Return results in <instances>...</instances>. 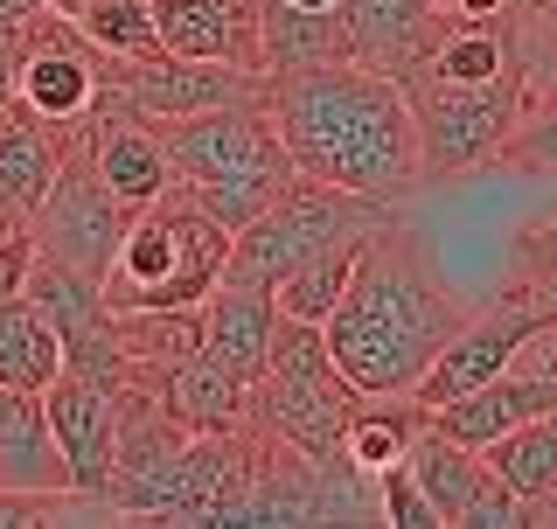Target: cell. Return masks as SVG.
<instances>
[{
	"label": "cell",
	"mask_w": 557,
	"mask_h": 529,
	"mask_svg": "<svg viewBox=\"0 0 557 529\" xmlns=\"http://www.w3.org/2000/svg\"><path fill=\"white\" fill-rule=\"evenodd\" d=\"M265 104L278 119L293 168L313 182L356 188L376 202H405L425 188L418 168V119L397 77L362 63H321L293 70V77H265Z\"/></svg>",
	"instance_id": "obj_1"
},
{
	"label": "cell",
	"mask_w": 557,
	"mask_h": 529,
	"mask_svg": "<svg viewBox=\"0 0 557 529\" xmlns=\"http://www.w3.org/2000/svg\"><path fill=\"white\" fill-rule=\"evenodd\" d=\"M467 299L425 264V251L405 237V223L376 231L362 244L348 293L321 321L327 356H335L342 383L362 397H411L432 356L467 328Z\"/></svg>",
	"instance_id": "obj_2"
},
{
	"label": "cell",
	"mask_w": 557,
	"mask_h": 529,
	"mask_svg": "<svg viewBox=\"0 0 557 529\" xmlns=\"http://www.w3.org/2000/svg\"><path fill=\"white\" fill-rule=\"evenodd\" d=\"M231 264V231L188 196L182 182L161 188L119 237L112 264H104V307H202L223 286Z\"/></svg>",
	"instance_id": "obj_3"
},
{
	"label": "cell",
	"mask_w": 557,
	"mask_h": 529,
	"mask_svg": "<svg viewBox=\"0 0 557 529\" xmlns=\"http://www.w3.org/2000/svg\"><path fill=\"white\" fill-rule=\"evenodd\" d=\"M397 223V202H376V196H356V188H335V182H313V174L293 168V182L278 188V202L265 217H251L244 231L231 237V264L223 279L237 286H278L293 264L335 251V244H362L376 231Z\"/></svg>",
	"instance_id": "obj_4"
},
{
	"label": "cell",
	"mask_w": 557,
	"mask_h": 529,
	"mask_svg": "<svg viewBox=\"0 0 557 529\" xmlns=\"http://www.w3.org/2000/svg\"><path fill=\"white\" fill-rule=\"evenodd\" d=\"M397 84H405L411 119H418V168H425V182L487 168L509 147V133L530 119V70H502L487 84H460V77H440L432 63H418Z\"/></svg>",
	"instance_id": "obj_5"
},
{
	"label": "cell",
	"mask_w": 557,
	"mask_h": 529,
	"mask_svg": "<svg viewBox=\"0 0 557 529\" xmlns=\"http://www.w3.org/2000/svg\"><path fill=\"white\" fill-rule=\"evenodd\" d=\"M112 91V57L84 35L70 14L42 8L35 22L22 28V63H14V112L35 119V126H49L70 147L84 126H91V112L104 104Z\"/></svg>",
	"instance_id": "obj_6"
},
{
	"label": "cell",
	"mask_w": 557,
	"mask_h": 529,
	"mask_svg": "<svg viewBox=\"0 0 557 529\" xmlns=\"http://www.w3.org/2000/svg\"><path fill=\"white\" fill-rule=\"evenodd\" d=\"M133 217H139V202H126L112 182H104L91 168V153L63 147L57 182H49L42 209L28 217V237H35L42 258H57V264H70V272H84V279H104V264H112L119 237L133 231Z\"/></svg>",
	"instance_id": "obj_7"
},
{
	"label": "cell",
	"mask_w": 557,
	"mask_h": 529,
	"mask_svg": "<svg viewBox=\"0 0 557 529\" xmlns=\"http://www.w3.org/2000/svg\"><path fill=\"white\" fill-rule=\"evenodd\" d=\"M544 328H557V279H516L495 307L467 313V328L432 356V369L418 377L411 397L432 411V404H446V397L474 391V383H487V377H502V369L522 356V342L544 334Z\"/></svg>",
	"instance_id": "obj_8"
},
{
	"label": "cell",
	"mask_w": 557,
	"mask_h": 529,
	"mask_svg": "<svg viewBox=\"0 0 557 529\" xmlns=\"http://www.w3.org/2000/svg\"><path fill=\"white\" fill-rule=\"evenodd\" d=\"M174 182H216V174H293V153L278 139V119L265 91L237 104H209V112L168 119L161 126Z\"/></svg>",
	"instance_id": "obj_9"
},
{
	"label": "cell",
	"mask_w": 557,
	"mask_h": 529,
	"mask_svg": "<svg viewBox=\"0 0 557 529\" xmlns=\"http://www.w3.org/2000/svg\"><path fill=\"white\" fill-rule=\"evenodd\" d=\"M356 404H362V391H348L342 369H313V377H272V369H258L251 404H244V426L300 446L307 460H348L342 439H348Z\"/></svg>",
	"instance_id": "obj_10"
},
{
	"label": "cell",
	"mask_w": 557,
	"mask_h": 529,
	"mask_svg": "<svg viewBox=\"0 0 557 529\" xmlns=\"http://www.w3.org/2000/svg\"><path fill=\"white\" fill-rule=\"evenodd\" d=\"M112 91L133 112H147L153 126H168V119L209 112V104L258 98L265 91V70H244V63H223V57H133V63L112 57Z\"/></svg>",
	"instance_id": "obj_11"
},
{
	"label": "cell",
	"mask_w": 557,
	"mask_h": 529,
	"mask_svg": "<svg viewBox=\"0 0 557 529\" xmlns=\"http://www.w3.org/2000/svg\"><path fill=\"white\" fill-rule=\"evenodd\" d=\"M49 404V432L63 446V467H70V488L77 495H104L112 488V467H119V404L104 383H91L84 369H57V383L42 391Z\"/></svg>",
	"instance_id": "obj_12"
},
{
	"label": "cell",
	"mask_w": 557,
	"mask_h": 529,
	"mask_svg": "<svg viewBox=\"0 0 557 529\" xmlns=\"http://www.w3.org/2000/svg\"><path fill=\"white\" fill-rule=\"evenodd\" d=\"M446 28H453L446 0H342L348 63L383 70V77H411L418 63H432Z\"/></svg>",
	"instance_id": "obj_13"
},
{
	"label": "cell",
	"mask_w": 557,
	"mask_h": 529,
	"mask_svg": "<svg viewBox=\"0 0 557 529\" xmlns=\"http://www.w3.org/2000/svg\"><path fill=\"white\" fill-rule=\"evenodd\" d=\"M70 147L91 153V168H98L126 202H139V209L161 196V188H174V168H168L161 126H153L147 112H133V104L119 98V91H104V104L91 112V126L70 139Z\"/></svg>",
	"instance_id": "obj_14"
},
{
	"label": "cell",
	"mask_w": 557,
	"mask_h": 529,
	"mask_svg": "<svg viewBox=\"0 0 557 529\" xmlns=\"http://www.w3.org/2000/svg\"><path fill=\"white\" fill-rule=\"evenodd\" d=\"M153 42L161 57H223L258 63V0H153Z\"/></svg>",
	"instance_id": "obj_15"
},
{
	"label": "cell",
	"mask_w": 557,
	"mask_h": 529,
	"mask_svg": "<svg viewBox=\"0 0 557 529\" xmlns=\"http://www.w3.org/2000/svg\"><path fill=\"white\" fill-rule=\"evenodd\" d=\"M42 488H70L63 446L49 432V404L42 391L0 383V495H42Z\"/></svg>",
	"instance_id": "obj_16"
},
{
	"label": "cell",
	"mask_w": 557,
	"mask_h": 529,
	"mask_svg": "<svg viewBox=\"0 0 557 529\" xmlns=\"http://www.w3.org/2000/svg\"><path fill=\"white\" fill-rule=\"evenodd\" d=\"M272 321H278V299L265 286H237V279H223V286L202 299V356L251 383L258 369H265Z\"/></svg>",
	"instance_id": "obj_17"
},
{
	"label": "cell",
	"mask_w": 557,
	"mask_h": 529,
	"mask_svg": "<svg viewBox=\"0 0 557 529\" xmlns=\"http://www.w3.org/2000/svg\"><path fill=\"white\" fill-rule=\"evenodd\" d=\"M104 328H112L133 383H153V391L168 383V369H182L202 348V307H104Z\"/></svg>",
	"instance_id": "obj_18"
},
{
	"label": "cell",
	"mask_w": 557,
	"mask_h": 529,
	"mask_svg": "<svg viewBox=\"0 0 557 529\" xmlns=\"http://www.w3.org/2000/svg\"><path fill=\"white\" fill-rule=\"evenodd\" d=\"M258 63H265V77L348 63L342 8L335 14H313V8H286V0H258Z\"/></svg>",
	"instance_id": "obj_19"
},
{
	"label": "cell",
	"mask_w": 557,
	"mask_h": 529,
	"mask_svg": "<svg viewBox=\"0 0 557 529\" xmlns=\"http://www.w3.org/2000/svg\"><path fill=\"white\" fill-rule=\"evenodd\" d=\"M405 467H411V481L425 488V502L440 508V529H460V516L474 508V495L487 488V460H481V446H460L453 432H440L425 418L411 439V453H405Z\"/></svg>",
	"instance_id": "obj_20"
},
{
	"label": "cell",
	"mask_w": 557,
	"mask_h": 529,
	"mask_svg": "<svg viewBox=\"0 0 557 529\" xmlns=\"http://www.w3.org/2000/svg\"><path fill=\"white\" fill-rule=\"evenodd\" d=\"M57 168H63L57 133L22 119V112L0 119V223H28L35 209H42L49 182H57Z\"/></svg>",
	"instance_id": "obj_21"
},
{
	"label": "cell",
	"mask_w": 557,
	"mask_h": 529,
	"mask_svg": "<svg viewBox=\"0 0 557 529\" xmlns=\"http://www.w3.org/2000/svg\"><path fill=\"white\" fill-rule=\"evenodd\" d=\"M481 460H487V473H495V481L522 502V529H530L536 502L557 495V411H536V418H522V426L495 432V439L481 446Z\"/></svg>",
	"instance_id": "obj_22"
},
{
	"label": "cell",
	"mask_w": 557,
	"mask_h": 529,
	"mask_svg": "<svg viewBox=\"0 0 557 529\" xmlns=\"http://www.w3.org/2000/svg\"><path fill=\"white\" fill-rule=\"evenodd\" d=\"M161 397H168V411L182 418L188 432H231V426H244V404H251V383H244V377H231L223 362H209L202 348H196V356H188L182 369H168Z\"/></svg>",
	"instance_id": "obj_23"
},
{
	"label": "cell",
	"mask_w": 557,
	"mask_h": 529,
	"mask_svg": "<svg viewBox=\"0 0 557 529\" xmlns=\"http://www.w3.org/2000/svg\"><path fill=\"white\" fill-rule=\"evenodd\" d=\"M22 299H28V307H35L49 328L63 334V348H70V342H84V334H91V328L104 321V286H98V279L70 272V264L42 258V251H35L28 279H22Z\"/></svg>",
	"instance_id": "obj_24"
},
{
	"label": "cell",
	"mask_w": 557,
	"mask_h": 529,
	"mask_svg": "<svg viewBox=\"0 0 557 529\" xmlns=\"http://www.w3.org/2000/svg\"><path fill=\"white\" fill-rule=\"evenodd\" d=\"M63 369V334L28 307L22 293L0 299V383L14 391H49Z\"/></svg>",
	"instance_id": "obj_25"
},
{
	"label": "cell",
	"mask_w": 557,
	"mask_h": 529,
	"mask_svg": "<svg viewBox=\"0 0 557 529\" xmlns=\"http://www.w3.org/2000/svg\"><path fill=\"white\" fill-rule=\"evenodd\" d=\"M418 426H425V404H418V397H362L356 418H348L342 453L362 473H383L391 460H405V453H411Z\"/></svg>",
	"instance_id": "obj_26"
},
{
	"label": "cell",
	"mask_w": 557,
	"mask_h": 529,
	"mask_svg": "<svg viewBox=\"0 0 557 529\" xmlns=\"http://www.w3.org/2000/svg\"><path fill=\"white\" fill-rule=\"evenodd\" d=\"M362 244H370V237H362ZM362 244H335V251H321V258L293 264V272L272 286L278 313H293V321H327V313H335V299L348 293V272H356Z\"/></svg>",
	"instance_id": "obj_27"
},
{
	"label": "cell",
	"mask_w": 557,
	"mask_h": 529,
	"mask_svg": "<svg viewBox=\"0 0 557 529\" xmlns=\"http://www.w3.org/2000/svg\"><path fill=\"white\" fill-rule=\"evenodd\" d=\"M70 22L91 35L104 57H119V63L161 57V42H153V0H77Z\"/></svg>",
	"instance_id": "obj_28"
},
{
	"label": "cell",
	"mask_w": 557,
	"mask_h": 529,
	"mask_svg": "<svg viewBox=\"0 0 557 529\" xmlns=\"http://www.w3.org/2000/svg\"><path fill=\"white\" fill-rule=\"evenodd\" d=\"M286 182H293V174H216V182H182V188L237 237L251 217H265V209L278 202V188H286Z\"/></svg>",
	"instance_id": "obj_29"
},
{
	"label": "cell",
	"mask_w": 557,
	"mask_h": 529,
	"mask_svg": "<svg viewBox=\"0 0 557 529\" xmlns=\"http://www.w3.org/2000/svg\"><path fill=\"white\" fill-rule=\"evenodd\" d=\"M376 502H383V522H391V529H440V508L425 502V488L411 481L405 460H391L376 473Z\"/></svg>",
	"instance_id": "obj_30"
},
{
	"label": "cell",
	"mask_w": 557,
	"mask_h": 529,
	"mask_svg": "<svg viewBox=\"0 0 557 529\" xmlns=\"http://www.w3.org/2000/svg\"><path fill=\"white\" fill-rule=\"evenodd\" d=\"M495 161H509V168H536V174H557V104H544V112L522 119V126L509 133V147H502Z\"/></svg>",
	"instance_id": "obj_31"
},
{
	"label": "cell",
	"mask_w": 557,
	"mask_h": 529,
	"mask_svg": "<svg viewBox=\"0 0 557 529\" xmlns=\"http://www.w3.org/2000/svg\"><path fill=\"white\" fill-rule=\"evenodd\" d=\"M516 279H557V209L516 231Z\"/></svg>",
	"instance_id": "obj_32"
},
{
	"label": "cell",
	"mask_w": 557,
	"mask_h": 529,
	"mask_svg": "<svg viewBox=\"0 0 557 529\" xmlns=\"http://www.w3.org/2000/svg\"><path fill=\"white\" fill-rule=\"evenodd\" d=\"M460 529H522V502L495 481V473H487V488L474 495V508L460 516Z\"/></svg>",
	"instance_id": "obj_33"
},
{
	"label": "cell",
	"mask_w": 557,
	"mask_h": 529,
	"mask_svg": "<svg viewBox=\"0 0 557 529\" xmlns=\"http://www.w3.org/2000/svg\"><path fill=\"white\" fill-rule=\"evenodd\" d=\"M28 264H35V237H28V223H0V299L22 293Z\"/></svg>",
	"instance_id": "obj_34"
},
{
	"label": "cell",
	"mask_w": 557,
	"mask_h": 529,
	"mask_svg": "<svg viewBox=\"0 0 557 529\" xmlns=\"http://www.w3.org/2000/svg\"><path fill=\"white\" fill-rule=\"evenodd\" d=\"M14 63H22V28H0V119L14 112Z\"/></svg>",
	"instance_id": "obj_35"
},
{
	"label": "cell",
	"mask_w": 557,
	"mask_h": 529,
	"mask_svg": "<svg viewBox=\"0 0 557 529\" xmlns=\"http://www.w3.org/2000/svg\"><path fill=\"white\" fill-rule=\"evenodd\" d=\"M453 22H495V14H509L516 0H446Z\"/></svg>",
	"instance_id": "obj_36"
},
{
	"label": "cell",
	"mask_w": 557,
	"mask_h": 529,
	"mask_svg": "<svg viewBox=\"0 0 557 529\" xmlns=\"http://www.w3.org/2000/svg\"><path fill=\"white\" fill-rule=\"evenodd\" d=\"M42 8H49V0H0V28H28Z\"/></svg>",
	"instance_id": "obj_37"
},
{
	"label": "cell",
	"mask_w": 557,
	"mask_h": 529,
	"mask_svg": "<svg viewBox=\"0 0 557 529\" xmlns=\"http://www.w3.org/2000/svg\"><path fill=\"white\" fill-rule=\"evenodd\" d=\"M536 8H544V28L557 42V0H536ZM544 104H557V63H550V84H544V98H536V112H544Z\"/></svg>",
	"instance_id": "obj_38"
},
{
	"label": "cell",
	"mask_w": 557,
	"mask_h": 529,
	"mask_svg": "<svg viewBox=\"0 0 557 529\" xmlns=\"http://www.w3.org/2000/svg\"><path fill=\"white\" fill-rule=\"evenodd\" d=\"M530 529H557V495H544V502H536V516H530Z\"/></svg>",
	"instance_id": "obj_39"
},
{
	"label": "cell",
	"mask_w": 557,
	"mask_h": 529,
	"mask_svg": "<svg viewBox=\"0 0 557 529\" xmlns=\"http://www.w3.org/2000/svg\"><path fill=\"white\" fill-rule=\"evenodd\" d=\"M286 8H313V14H335L342 0H286Z\"/></svg>",
	"instance_id": "obj_40"
},
{
	"label": "cell",
	"mask_w": 557,
	"mask_h": 529,
	"mask_svg": "<svg viewBox=\"0 0 557 529\" xmlns=\"http://www.w3.org/2000/svg\"><path fill=\"white\" fill-rule=\"evenodd\" d=\"M49 8H57V14H70V8H77V0H49Z\"/></svg>",
	"instance_id": "obj_41"
}]
</instances>
